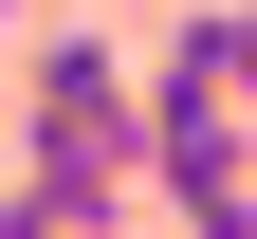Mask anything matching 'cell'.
<instances>
[{"label":"cell","instance_id":"cell-1","mask_svg":"<svg viewBox=\"0 0 257 239\" xmlns=\"http://www.w3.org/2000/svg\"><path fill=\"white\" fill-rule=\"evenodd\" d=\"M19 129H37L55 166H128V184H147V74H110V37H37Z\"/></svg>","mask_w":257,"mask_h":239},{"label":"cell","instance_id":"cell-2","mask_svg":"<svg viewBox=\"0 0 257 239\" xmlns=\"http://www.w3.org/2000/svg\"><path fill=\"white\" fill-rule=\"evenodd\" d=\"M110 202H128V166H19V184H0V221H19V239H92V221H110Z\"/></svg>","mask_w":257,"mask_h":239}]
</instances>
